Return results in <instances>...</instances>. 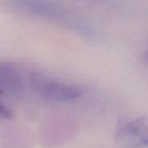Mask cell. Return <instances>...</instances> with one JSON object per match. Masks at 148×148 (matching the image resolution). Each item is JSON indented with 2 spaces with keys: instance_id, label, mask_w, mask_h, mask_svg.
<instances>
[{
  "instance_id": "cell-1",
  "label": "cell",
  "mask_w": 148,
  "mask_h": 148,
  "mask_svg": "<svg viewBox=\"0 0 148 148\" xmlns=\"http://www.w3.org/2000/svg\"><path fill=\"white\" fill-rule=\"evenodd\" d=\"M16 7L31 15L48 19L84 38L96 40L98 27L87 17L59 6L52 0H10Z\"/></svg>"
},
{
  "instance_id": "cell-2",
  "label": "cell",
  "mask_w": 148,
  "mask_h": 148,
  "mask_svg": "<svg viewBox=\"0 0 148 148\" xmlns=\"http://www.w3.org/2000/svg\"><path fill=\"white\" fill-rule=\"evenodd\" d=\"M30 84L39 96L52 102L71 101L82 95V89L77 85L59 82L39 73L30 75Z\"/></svg>"
},
{
  "instance_id": "cell-3",
  "label": "cell",
  "mask_w": 148,
  "mask_h": 148,
  "mask_svg": "<svg viewBox=\"0 0 148 148\" xmlns=\"http://www.w3.org/2000/svg\"><path fill=\"white\" fill-rule=\"evenodd\" d=\"M115 140L126 148H142L147 145V125L143 117L121 118L115 129Z\"/></svg>"
},
{
  "instance_id": "cell-4",
  "label": "cell",
  "mask_w": 148,
  "mask_h": 148,
  "mask_svg": "<svg viewBox=\"0 0 148 148\" xmlns=\"http://www.w3.org/2000/svg\"><path fill=\"white\" fill-rule=\"evenodd\" d=\"M23 89V80L19 73L12 67L0 63V92L16 96Z\"/></svg>"
},
{
  "instance_id": "cell-5",
  "label": "cell",
  "mask_w": 148,
  "mask_h": 148,
  "mask_svg": "<svg viewBox=\"0 0 148 148\" xmlns=\"http://www.w3.org/2000/svg\"><path fill=\"white\" fill-rule=\"evenodd\" d=\"M12 112L5 106L0 103V118L1 119H10L12 117Z\"/></svg>"
},
{
  "instance_id": "cell-6",
  "label": "cell",
  "mask_w": 148,
  "mask_h": 148,
  "mask_svg": "<svg viewBox=\"0 0 148 148\" xmlns=\"http://www.w3.org/2000/svg\"><path fill=\"white\" fill-rule=\"evenodd\" d=\"M91 1H98V2H101V1H105V0H91Z\"/></svg>"
}]
</instances>
